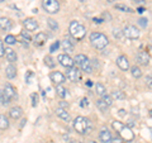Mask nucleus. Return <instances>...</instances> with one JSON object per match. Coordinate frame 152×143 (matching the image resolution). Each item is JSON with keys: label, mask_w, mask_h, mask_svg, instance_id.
<instances>
[{"label": "nucleus", "mask_w": 152, "mask_h": 143, "mask_svg": "<svg viewBox=\"0 0 152 143\" xmlns=\"http://www.w3.org/2000/svg\"><path fill=\"white\" fill-rule=\"evenodd\" d=\"M66 77L72 82H76L80 79V72L76 67H71V69H66Z\"/></svg>", "instance_id": "nucleus-9"}, {"label": "nucleus", "mask_w": 152, "mask_h": 143, "mask_svg": "<svg viewBox=\"0 0 152 143\" xmlns=\"http://www.w3.org/2000/svg\"><path fill=\"white\" fill-rule=\"evenodd\" d=\"M5 52L7 50H4V42H0V56L4 57L5 56Z\"/></svg>", "instance_id": "nucleus-44"}, {"label": "nucleus", "mask_w": 152, "mask_h": 143, "mask_svg": "<svg viewBox=\"0 0 152 143\" xmlns=\"http://www.w3.org/2000/svg\"><path fill=\"white\" fill-rule=\"evenodd\" d=\"M50 79H51L52 82L60 85V84H64L66 81V76L62 72H60V71H53V72L50 74Z\"/></svg>", "instance_id": "nucleus-7"}, {"label": "nucleus", "mask_w": 152, "mask_h": 143, "mask_svg": "<svg viewBox=\"0 0 152 143\" xmlns=\"http://www.w3.org/2000/svg\"><path fill=\"white\" fill-rule=\"evenodd\" d=\"M112 96L117 100H123V99H126V94L123 91H121V90H114L112 93Z\"/></svg>", "instance_id": "nucleus-31"}, {"label": "nucleus", "mask_w": 152, "mask_h": 143, "mask_svg": "<svg viewBox=\"0 0 152 143\" xmlns=\"http://www.w3.org/2000/svg\"><path fill=\"white\" fill-rule=\"evenodd\" d=\"M115 9H118V10H121V12H123V13H133V9H132L131 7L124 5V4H117Z\"/></svg>", "instance_id": "nucleus-28"}, {"label": "nucleus", "mask_w": 152, "mask_h": 143, "mask_svg": "<svg viewBox=\"0 0 152 143\" xmlns=\"http://www.w3.org/2000/svg\"><path fill=\"white\" fill-rule=\"evenodd\" d=\"M85 84H86V86H89V88H90V86H93V81H91V80H88Z\"/></svg>", "instance_id": "nucleus-52"}, {"label": "nucleus", "mask_w": 152, "mask_h": 143, "mask_svg": "<svg viewBox=\"0 0 152 143\" xmlns=\"http://www.w3.org/2000/svg\"><path fill=\"white\" fill-rule=\"evenodd\" d=\"M150 132H151V137H152V128H151V129H150Z\"/></svg>", "instance_id": "nucleus-57"}, {"label": "nucleus", "mask_w": 152, "mask_h": 143, "mask_svg": "<svg viewBox=\"0 0 152 143\" xmlns=\"http://www.w3.org/2000/svg\"><path fill=\"white\" fill-rule=\"evenodd\" d=\"M5 76H7L9 80L15 79V76H17V69L14 67L13 65L7 66V67H5Z\"/></svg>", "instance_id": "nucleus-19"}, {"label": "nucleus", "mask_w": 152, "mask_h": 143, "mask_svg": "<svg viewBox=\"0 0 152 143\" xmlns=\"http://www.w3.org/2000/svg\"><path fill=\"white\" fill-rule=\"evenodd\" d=\"M69 107V103H66L65 101V100H61V101H60V108H67Z\"/></svg>", "instance_id": "nucleus-46"}, {"label": "nucleus", "mask_w": 152, "mask_h": 143, "mask_svg": "<svg viewBox=\"0 0 152 143\" xmlns=\"http://www.w3.org/2000/svg\"><path fill=\"white\" fill-rule=\"evenodd\" d=\"M56 93H57L58 96L66 98V95H67V90H66V88L62 84H60V85H57V86H56Z\"/></svg>", "instance_id": "nucleus-24"}, {"label": "nucleus", "mask_w": 152, "mask_h": 143, "mask_svg": "<svg viewBox=\"0 0 152 143\" xmlns=\"http://www.w3.org/2000/svg\"><path fill=\"white\" fill-rule=\"evenodd\" d=\"M95 90H96V94L100 95V96H104V95L107 94L105 86H104L103 84H100V82H96V84H95Z\"/></svg>", "instance_id": "nucleus-25"}, {"label": "nucleus", "mask_w": 152, "mask_h": 143, "mask_svg": "<svg viewBox=\"0 0 152 143\" xmlns=\"http://www.w3.org/2000/svg\"><path fill=\"white\" fill-rule=\"evenodd\" d=\"M3 91L5 93V95H7V96H8L9 99H10V100L17 99V91H15V89H14L10 84H7L5 86H4Z\"/></svg>", "instance_id": "nucleus-14"}, {"label": "nucleus", "mask_w": 152, "mask_h": 143, "mask_svg": "<svg viewBox=\"0 0 152 143\" xmlns=\"http://www.w3.org/2000/svg\"><path fill=\"white\" fill-rule=\"evenodd\" d=\"M47 42V36L43 32H39L37 33L36 37H34V45L36 46H43Z\"/></svg>", "instance_id": "nucleus-16"}, {"label": "nucleus", "mask_w": 152, "mask_h": 143, "mask_svg": "<svg viewBox=\"0 0 152 143\" xmlns=\"http://www.w3.org/2000/svg\"><path fill=\"white\" fill-rule=\"evenodd\" d=\"M43 61H45V65L47 66V67H50V69H53L55 66H56V62H55V60L52 58V57L50 56V55H47V56H45V58H43Z\"/></svg>", "instance_id": "nucleus-26"}, {"label": "nucleus", "mask_w": 152, "mask_h": 143, "mask_svg": "<svg viewBox=\"0 0 152 143\" xmlns=\"http://www.w3.org/2000/svg\"><path fill=\"white\" fill-rule=\"evenodd\" d=\"M123 32H124V36L127 38H129V39H137V38H140V31L134 26H127L123 29Z\"/></svg>", "instance_id": "nucleus-6"}, {"label": "nucleus", "mask_w": 152, "mask_h": 143, "mask_svg": "<svg viewBox=\"0 0 152 143\" xmlns=\"http://www.w3.org/2000/svg\"><path fill=\"white\" fill-rule=\"evenodd\" d=\"M23 115V109L20 107H13L10 108V110H9V117L13 118L14 120H17Z\"/></svg>", "instance_id": "nucleus-15"}, {"label": "nucleus", "mask_w": 152, "mask_h": 143, "mask_svg": "<svg viewBox=\"0 0 152 143\" xmlns=\"http://www.w3.org/2000/svg\"><path fill=\"white\" fill-rule=\"evenodd\" d=\"M4 42L8 43V45H15L17 43V38L14 37V36H12V34H8L5 37V39H4Z\"/></svg>", "instance_id": "nucleus-35"}, {"label": "nucleus", "mask_w": 152, "mask_h": 143, "mask_svg": "<svg viewBox=\"0 0 152 143\" xmlns=\"http://www.w3.org/2000/svg\"><path fill=\"white\" fill-rule=\"evenodd\" d=\"M136 58H137V62L140 65L147 66L150 63V55H148V52H146V51H140L138 53H137Z\"/></svg>", "instance_id": "nucleus-8"}, {"label": "nucleus", "mask_w": 152, "mask_h": 143, "mask_svg": "<svg viewBox=\"0 0 152 143\" xmlns=\"http://www.w3.org/2000/svg\"><path fill=\"white\" fill-rule=\"evenodd\" d=\"M20 36H22V38H23V39L31 41V36H29V34H28V32H26V31H23V32H20Z\"/></svg>", "instance_id": "nucleus-42"}, {"label": "nucleus", "mask_w": 152, "mask_h": 143, "mask_svg": "<svg viewBox=\"0 0 152 143\" xmlns=\"http://www.w3.org/2000/svg\"><path fill=\"white\" fill-rule=\"evenodd\" d=\"M112 127H113V129L114 131H117V132H119L121 133V131L124 128V124H123L122 122H118V120H114L113 123H112Z\"/></svg>", "instance_id": "nucleus-32"}, {"label": "nucleus", "mask_w": 152, "mask_h": 143, "mask_svg": "<svg viewBox=\"0 0 152 143\" xmlns=\"http://www.w3.org/2000/svg\"><path fill=\"white\" fill-rule=\"evenodd\" d=\"M57 60H58V62L61 66H64L65 69H71L74 67L75 65V60H72L69 55H58V57H57Z\"/></svg>", "instance_id": "nucleus-5"}, {"label": "nucleus", "mask_w": 152, "mask_h": 143, "mask_svg": "<svg viewBox=\"0 0 152 143\" xmlns=\"http://www.w3.org/2000/svg\"><path fill=\"white\" fill-rule=\"evenodd\" d=\"M0 1H1V3H4V1H5V0H0Z\"/></svg>", "instance_id": "nucleus-58"}, {"label": "nucleus", "mask_w": 152, "mask_h": 143, "mask_svg": "<svg viewBox=\"0 0 152 143\" xmlns=\"http://www.w3.org/2000/svg\"><path fill=\"white\" fill-rule=\"evenodd\" d=\"M0 27H1V32H9L12 29V22L8 18H1L0 19Z\"/></svg>", "instance_id": "nucleus-17"}, {"label": "nucleus", "mask_w": 152, "mask_h": 143, "mask_svg": "<svg viewBox=\"0 0 152 143\" xmlns=\"http://www.w3.org/2000/svg\"><path fill=\"white\" fill-rule=\"evenodd\" d=\"M74 60H75V62H76V63L81 66V65H83V63L85 62V61L88 60V57L85 56V55H81V53H80V55H76V57H75Z\"/></svg>", "instance_id": "nucleus-33"}, {"label": "nucleus", "mask_w": 152, "mask_h": 143, "mask_svg": "<svg viewBox=\"0 0 152 143\" xmlns=\"http://www.w3.org/2000/svg\"><path fill=\"white\" fill-rule=\"evenodd\" d=\"M33 77H34L33 72H32V71H28V72L26 74V82H27V84H32Z\"/></svg>", "instance_id": "nucleus-38"}, {"label": "nucleus", "mask_w": 152, "mask_h": 143, "mask_svg": "<svg viewBox=\"0 0 152 143\" xmlns=\"http://www.w3.org/2000/svg\"><path fill=\"white\" fill-rule=\"evenodd\" d=\"M58 48H60V42H58V41H56V42H53V43L51 45V47H50V52H51V53H53V52H56Z\"/></svg>", "instance_id": "nucleus-37"}, {"label": "nucleus", "mask_w": 152, "mask_h": 143, "mask_svg": "<svg viewBox=\"0 0 152 143\" xmlns=\"http://www.w3.org/2000/svg\"><path fill=\"white\" fill-rule=\"evenodd\" d=\"M150 115L152 117V109H151V112H150Z\"/></svg>", "instance_id": "nucleus-55"}, {"label": "nucleus", "mask_w": 152, "mask_h": 143, "mask_svg": "<svg viewBox=\"0 0 152 143\" xmlns=\"http://www.w3.org/2000/svg\"><path fill=\"white\" fill-rule=\"evenodd\" d=\"M91 143H96V142H91Z\"/></svg>", "instance_id": "nucleus-60"}, {"label": "nucleus", "mask_w": 152, "mask_h": 143, "mask_svg": "<svg viewBox=\"0 0 152 143\" xmlns=\"http://www.w3.org/2000/svg\"><path fill=\"white\" fill-rule=\"evenodd\" d=\"M0 128H1V131L8 129L9 128V120H8V118L4 115V114L0 115Z\"/></svg>", "instance_id": "nucleus-27"}, {"label": "nucleus", "mask_w": 152, "mask_h": 143, "mask_svg": "<svg viewBox=\"0 0 152 143\" xmlns=\"http://www.w3.org/2000/svg\"><path fill=\"white\" fill-rule=\"evenodd\" d=\"M108 1H109V3H114V1H115V0H108Z\"/></svg>", "instance_id": "nucleus-54"}, {"label": "nucleus", "mask_w": 152, "mask_h": 143, "mask_svg": "<svg viewBox=\"0 0 152 143\" xmlns=\"http://www.w3.org/2000/svg\"><path fill=\"white\" fill-rule=\"evenodd\" d=\"M79 143H84V142H79Z\"/></svg>", "instance_id": "nucleus-59"}, {"label": "nucleus", "mask_w": 152, "mask_h": 143, "mask_svg": "<svg viewBox=\"0 0 152 143\" xmlns=\"http://www.w3.org/2000/svg\"><path fill=\"white\" fill-rule=\"evenodd\" d=\"M103 100L108 104L109 107H112V105H113V96H109V95H107V94H105V95L103 96Z\"/></svg>", "instance_id": "nucleus-39"}, {"label": "nucleus", "mask_w": 152, "mask_h": 143, "mask_svg": "<svg viewBox=\"0 0 152 143\" xmlns=\"http://www.w3.org/2000/svg\"><path fill=\"white\" fill-rule=\"evenodd\" d=\"M150 52H151V53H152V46H151V48H150Z\"/></svg>", "instance_id": "nucleus-56"}, {"label": "nucleus", "mask_w": 152, "mask_h": 143, "mask_svg": "<svg viewBox=\"0 0 152 143\" xmlns=\"http://www.w3.org/2000/svg\"><path fill=\"white\" fill-rule=\"evenodd\" d=\"M137 13H140V14H142V13H145V8H142V7H140V8H137Z\"/></svg>", "instance_id": "nucleus-50"}, {"label": "nucleus", "mask_w": 152, "mask_h": 143, "mask_svg": "<svg viewBox=\"0 0 152 143\" xmlns=\"http://www.w3.org/2000/svg\"><path fill=\"white\" fill-rule=\"evenodd\" d=\"M117 66L119 67L121 70H123V71H127L128 69H129V61H128V58L126 56H119L117 58Z\"/></svg>", "instance_id": "nucleus-13"}, {"label": "nucleus", "mask_w": 152, "mask_h": 143, "mask_svg": "<svg viewBox=\"0 0 152 143\" xmlns=\"http://www.w3.org/2000/svg\"><path fill=\"white\" fill-rule=\"evenodd\" d=\"M138 24H140L141 27L146 28V27H147V24H148V20H147L146 18H140V19H138Z\"/></svg>", "instance_id": "nucleus-41"}, {"label": "nucleus", "mask_w": 152, "mask_h": 143, "mask_svg": "<svg viewBox=\"0 0 152 143\" xmlns=\"http://www.w3.org/2000/svg\"><path fill=\"white\" fill-rule=\"evenodd\" d=\"M112 143H123V141L121 139V138L115 137V138H113V142H112Z\"/></svg>", "instance_id": "nucleus-48"}, {"label": "nucleus", "mask_w": 152, "mask_h": 143, "mask_svg": "<svg viewBox=\"0 0 152 143\" xmlns=\"http://www.w3.org/2000/svg\"><path fill=\"white\" fill-rule=\"evenodd\" d=\"M56 115L58 117V118H61L62 120H65V122H69V120H70V114L66 112V109L57 108V109H56Z\"/></svg>", "instance_id": "nucleus-20"}, {"label": "nucleus", "mask_w": 152, "mask_h": 143, "mask_svg": "<svg viewBox=\"0 0 152 143\" xmlns=\"http://www.w3.org/2000/svg\"><path fill=\"white\" fill-rule=\"evenodd\" d=\"M90 42H91V45L96 50H104L109 43L107 36H104L103 33H99V32H93L90 34Z\"/></svg>", "instance_id": "nucleus-1"}, {"label": "nucleus", "mask_w": 152, "mask_h": 143, "mask_svg": "<svg viewBox=\"0 0 152 143\" xmlns=\"http://www.w3.org/2000/svg\"><path fill=\"white\" fill-rule=\"evenodd\" d=\"M42 8L45 9L46 13L56 14L60 10V4L57 0H42Z\"/></svg>", "instance_id": "nucleus-3"}, {"label": "nucleus", "mask_w": 152, "mask_h": 143, "mask_svg": "<svg viewBox=\"0 0 152 143\" xmlns=\"http://www.w3.org/2000/svg\"><path fill=\"white\" fill-rule=\"evenodd\" d=\"M136 4H145L146 3V0H133Z\"/></svg>", "instance_id": "nucleus-51"}, {"label": "nucleus", "mask_w": 152, "mask_h": 143, "mask_svg": "<svg viewBox=\"0 0 152 143\" xmlns=\"http://www.w3.org/2000/svg\"><path fill=\"white\" fill-rule=\"evenodd\" d=\"M23 26H24V28H26L27 31L33 32V31H36L37 28H38V23H37L36 19L27 18V19H24V22H23Z\"/></svg>", "instance_id": "nucleus-11"}, {"label": "nucleus", "mask_w": 152, "mask_h": 143, "mask_svg": "<svg viewBox=\"0 0 152 143\" xmlns=\"http://www.w3.org/2000/svg\"><path fill=\"white\" fill-rule=\"evenodd\" d=\"M74 128L75 131L80 134H86V128H88V119L84 117H77L74 120Z\"/></svg>", "instance_id": "nucleus-4"}, {"label": "nucleus", "mask_w": 152, "mask_h": 143, "mask_svg": "<svg viewBox=\"0 0 152 143\" xmlns=\"http://www.w3.org/2000/svg\"><path fill=\"white\" fill-rule=\"evenodd\" d=\"M5 58L8 60V62H15L17 61V53H15V51L12 50V48H8L7 52H5Z\"/></svg>", "instance_id": "nucleus-21"}, {"label": "nucleus", "mask_w": 152, "mask_h": 143, "mask_svg": "<svg viewBox=\"0 0 152 143\" xmlns=\"http://www.w3.org/2000/svg\"><path fill=\"white\" fill-rule=\"evenodd\" d=\"M31 98H32V107L36 108L38 105V100H39V98H38V94L37 93H33L31 95Z\"/></svg>", "instance_id": "nucleus-36"}, {"label": "nucleus", "mask_w": 152, "mask_h": 143, "mask_svg": "<svg viewBox=\"0 0 152 143\" xmlns=\"http://www.w3.org/2000/svg\"><path fill=\"white\" fill-rule=\"evenodd\" d=\"M0 100H1V105L3 107H5V105H8V104L10 103V99L7 96L4 91H1V94H0Z\"/></svg>", "instance_id": "nucleus-34"}, {"label": "nucleus", "mask_w": 152, "mask_h": 143, "mask_svg": "<svg viewBox=\"0 0 152 143\" xmlns=\"http://www.w3.org/2000/svg\"><path fill=\"white\" fill-rule=\"evenodd\" d=\"M131 72H132V76L136 79H140L142 76V70L138 67V66H133V67L131 69Z\"/></svg>", "instance_id": "nucleus-29"}, {"label": "nucleus", "mask_w": 152, "mask_h": 143, "mask_svg": "<svg viewBox=\"0 0 152 143\" xmlns=\"http://www.w3.org/2000/svg\"><path fill=\"white\" fill-rule=\"evenodd\" d=\"M74 47H75V42L72 39H70V38H66L62 42V48L65 52H72Z\"/></svg>", "instance_id": "nucleus-18"}, {"label": "nucleus", "mask_w": 152, "mask_h": 143, "mask_svg": "<svg viewBox=\"0 0 152 143\" xmlns=\"http://www.w3.org/2000/svg\"><path fill=\"white\" fill-rule=\"evenodd\" d=\"M77 1H80V3H85L86 0H77Z\"/></svg>", "instance_id": "nucleus-53"}, {"label": "nucleus", "mask_w": 152, "mask_h": 143, "mask_svg": "<svg viewBox=\"0 0 152 143\" xmlns=\"http://www.w3.org/2000/svg\"><path fill=\"white\" fill-rule=\"evenodd\" d=\"M47 26H48L50 29H52V31H57V29H58V23H57L55 19H52V18L47 19Z\"/></svg>", "instance_id": "nucleus-30"}, {"label": "nucleus", "mask_w": 152, "mask_h": 143, "mask_svg": "<svg viewBox=\"0 0 152 143\" xmlns=\"http://www.w3.org/2000/svg\"><path fill=\"white\" fill-rule=\"evenodd\" d=\"M126 113H127V112L124 110V109H121V110L118 112V114H119L121 117H126Z\"/></svg>", "instance_id": "nucleus-49"}, {"label": "nucleus", "mask_w": 152, "mask_h": 143, "mask_svg": "<svg viewBox=\"0 0 152 143\" xmlns=\"http://www.w3.org/2000/svg\"><path fill=\"white\" fill-rule=\"evenodd\" d=\"M121 136H122V138L124 141H127V142H131V141H133L134 139V133L132 132V129L129 127H126L124 125V128H123V129L121 131Z\"/></svg>", "instance_id": "nucleus-10"}, {"label": "nucleus", "mask_w": 152, "mask_h": 143, "mask_svg": "<svg viewBox=\"0 0 152 143\" xmlns=\"http://www.w3.org/2000/svg\"><path fill=\"white\" fill-rule=\"evenodd\" d=\"M99 139L102 141V143H112L113 142L112 133L108 129H102L100 133H99Z\"/></svg>", "instance_id": "nucleus-12"}, {"label": "nucleus", "mask_w": 152, "mask_h": 143, "mask_svg": "<svg viewBox=\"0 0 152 143\" xmlns=\"http://www.w3.org/2000/svg\"><path fill=\"white\" fill-rule=\"evenodd\" d=\"M113 34H114V37H115V38L121 39V38L124 36V32H122L121 29H114V31H113Z\"/></svg>", "instance_id": "nucleus-40"}, {"label": "nucleus", "mask_w": 152, "mask_h": 143, "mask_svg": "<svg viewBox=\"0 0 152 143\" xmlns=\"http://www.w3.org/2000/svg\"><path fill=\"white\" fill-rule=\"evenodd\" d=\"M93 20H94V23H96V24H100V23H103V22H105V20H104V19H103V18H94V19H93Z\"/></svg>", "instance_id": "nucleus-47"}, {"label": "nucleus", "mask_w": 152, "mask_h": 143, "mask_svg": "<svg viewBox=\"0 0 152 143\" xmlns=\"http://www.w3.org/2000/svg\"><path fill=\"white\" fill-rule=\"evenodd\" d=\"M81 70L84 71V72H86V74H91L93 72V65H91V62H90L89 58L81 65Z\"/></svg>", "instance_id": "nucleus-23"}, {"label": "nucleus", "mask_w": 152, "mask_h": 143, "mask_svg": "<svg viewBox=\"0 0 152 143\" xmlns=\"http://www.w3.org/2000/svg\"><path fill=\"white\" fill-rule=\"evenodd\" d=\"M96 107H98L99 110H102L103 113H107V112H108V109H109V105H108L105 101H104L103 99L96 100Z\"/></svg>", "instance_id": "nucleus-22"}, {"label": "nucleus", "mask_w": 152, "mask_h": 143, "mask_svg": "<svg viewBox=\"0 0 152 143\" xmlns=\"http://www.w3.org/2000/svg\"><path fill=\"white\" fill-rule=\"evenodd\" d=\"M69 31H70V34L72 36L76 41L83 39V38L85 37V34H86V29H85V27L83 24H80L79 22H76V20H72L70 23Z\"/></svg>", "instance_id": "nucleus-2"}, {"label": "nucleus", "mask_w": 152, "mask_h": 143, "mask_svg": "<svg viewBox=\"0 0 152 143\" xmlns=\"http://www.w3.org/2000/svg\"><path fill=\"white\" fill-rule=\"evenodd\" d=\"M80 107L81 108H85V107H89V100L86 98L81 99V101H80Z\"/></svg>", "instance_id": "nucleus-43"}, {"label": "nucleus", "mask_w": 152, "mask_h": 143, "mask_svg": "<svg viewBox=\"0 0 152 143\" xmlns=\"http://www.w3.org/2000/svg\"><path fill=\"white\" fill-rule=\"evenodd\" d=\"M146 84H147V86L152 88V76H147L146 77Z\"/></svg>", "instance_id": "nucleus-45"}]
</instances>
